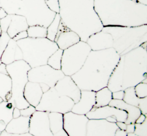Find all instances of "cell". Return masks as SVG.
Returning <instances> with one entry per match:
<instances>
[{
    "label": "cell",
    "instance_id": "cell-1",
    "mask_svg": "<svg viewBox=\"0 0 147 136\" xmlns=\"http://www.w3.org/2000/svg\"><path fill=\"white\" fill-rule=\"evenodd\" d=\"M0 2L7 14L24 16L29 26L47 27L57 14L49 9L44 0H0Z\"/></svg>",
    "mask_w": 147,
    "mask_h": 136
},
{
    "label": "cell",
    "instance_id": "cell-2",
    "mask_svg": "<svg viewBox=\"0 0 147 136\" xmlns=\"http://www.w3.org/2000/svg\"><path fill=\"white\" fill-rule=\"evenodd\" d=\"M23 53V60L32 68L47 64L50 56L59 49L55 42L47 38L27 37L17 41Z\"/></svg>",
    "mask_w": 147,
    "mask_h": 136
},
{
    "label": "cell",
    "instance_id": "cell-3",
    "mask_svg": "<svg viewBox=\"0 0 147 136\" xmlns=\"http://www.w3.org/2000/svg\"><path fill=\"white\" fill-rule=\"evenodd\" d=\"M31 68L30 65L23 59L6 65L7 71L12 82V97L8 102L11 103L13 107L20 110L30 106L24 97V92L29 81L28 73Z\"/></svg>",
    "mask_w": 147,
    "mask_h": 136
},
{
    "label": "cell",
    "instance_id": "cell-4",
    "mask_svg": "<svg viewBox=\"0 0 147 136\" xmlns=\"http://www.w3.org/2000/svg\"><path fill=\"white\" fill-rule=\"evenodd\" d=\"M75 104L68 96L61 95L55 87H51L44 92L36 110L48 112H58L64 114L70 111Z\"/></svg>",
    "mask_w": 147,
    "mask_h": 136
},
{
    "label": "cell",
    "instance_id": "cell-5",
    "mask_svg": "<svg viewBox=\"0 0 147 136\" xmlns=\"http://www.w3.org/2000/svg\"><path fill=\"white\" fill-rule=\"evenodd\" d=\"M65 75L61 70L54 69L48 64L32 68L28 73L29 81L39 83L43 93L54 87Z\"/></svg>",
    "mask_w": 147,
    "mask_h": 136
},
{
    "label": "cell",
    "instance_id": "cell-6",
    "mask_svg": "<svg viewBox=\"0 0 147 136\" xmlns=\"http://www.w3.org/2000/svg\"><path fill=\"white\" fill-rule=\"evenodd\" d=\"M88 120L86 115L70 111L63 114V128L68 136H86Z\"/></svg>",
    "mask_w": 147,
    "mask_h": 136
},
{
    "label": "cell",
    "instance_id": "cell-7",
    "mask_svg": "<svg viewBox=\"0 0 147 136\" xmlns=\"http://www.w3.org/2000/svg\"><path fill=\"white\" fill-rule=\"evenodd\" d=\"M49 112L36 110L30 116L29 132L32 136H52L50 128Z\"/></svg>",
    "mask_w": 147,
    "mask_h": 136
},
{
    "label": "cell",
    "instance_id": "cell-8",
    "mask_svg": "<svg viewBox=\"0 0 147 136\" xmlns=\"http://www.w3.org/2000/svg\"><path fill=\"white\" fill-rule=\"evenodd\" d=\"M116 123L105 119H89L87 124L86 136H115L118 128Z\"/></svg>",
    "mask_w": 147,
    "mask_h": 136
},
{
    "label": "cell",
    "instance_id": "cell-9",
    "mask_svg": "<svg viewBox=\"0 0 147 136\" xmlns=\"http://www.w3.org/2000/svg\"><path fill=\"white\" fill-rule=\"evenodd\" d=\"M86 116L89 119H106L110 117L116 119L117 121L125 122L127 118L126 111L109 105L99 107H93Z\"/></svg>",
    "mask_w": 147,
    "mask_h": 136
},
{
    "label": "cell",
    "instance_id": "cell-10",
    "mask_svg": "<svg viewBox=\"0 0 147 136\" xmlns=\"http://www.w3.org/2000/svg\"><path fill=\"white\" fill-rule=\"evenodd\" d=\"M54 87L60 95L68 96L75 103H77L80 98V89L70 76L65 75L57 82Z\"/></svg>",
    "mask_w": 147,
    "mask_h": 136
},
{
    "label": "cell",
    "instance_id": "cell-11",
    "mask_svg": "<svg viewBox=\"0 0 147 136\" xmlns=\"http://www.w3.org/2000/svg\"><path fill=\"white\" fill-rule=\"evenodd\" d=\"M96 92L90 90H81L80 100L75 103L71 111L79 114L86 115L94 107L95 104Z\"/></svg>",
    "mask_w": 147,
    "mask_h": 136
},
{
    "label": "cell",
    "instance_id": "cell-12",
    "mask_svg": "<svg viewBox=\"0 0 147 136\" xmlns=\"http://www.w3.org/2000/svg\"><path fill=\"white\" fill-rule=\"evenodd\" d=\"M30 117L20 116L13 118L7 124L5 130L14 136H32L29 131Z\"/></svg>",
    "mask_w": 147,
    "mask_h": 136
},
{
    "label": "cell",
    "instance_id": "cell-13",
    "mask_svg": "<svg viewBox=\"0 0 147 136\" xmlns=\"http://www.w3.org/2000/svg\"><path fill=\"white\" fill-rule=\"evenodd\" d=\"M22 59H23V53L21 48L17 41L13 39H10L1 56V63L7 65Z\"/></svg>",
    "mask_w": 147,
    "mask_h": 136
},
{
    "label": "cell",
    "instance_id": "cell-14",
    "mask_svg": "<svg viewBox=\"0 0 147 136\" xmlns=\"http://www.w3.org/2000/svg\"><path fill=\"white\" fill-rule=\"evenodd\" d=\"M108 105L123 110L127 112V118L125 122L126 124H135L136 120L142 114V112L139 108L127 104L123 100L112 99Z\"/></svg>",
    "mask_w": 147,
    "mask_h": 136
},
{
    "label": "cell",
    "instance_id": "cell-15",
    "mask_svg": "<svg viewBox=\"0 0 147 136\" xmlns=\"http://www.w3.org/2000/svg\"><path fill=\"white\" fill-rule=\"evenodd\" d=\"M43 93L39 83L28 81L25 87L24 96L29 105L36 107L39 104Z\"/></svg>",
    "mask_w": 147,
    "mask_h": 136
},
{
    "label": "cell",
    "instance_id": "cell-16",
    "mask_svg": "<svg viewBox=\"0 0 147 136\" xmlns=\"http://www.w3.org/2000/svg\"><path fill=\"white\" fill-rule=\"evenodd\" d=\"M9 24L7 33L11 39L18 33L27 30L29 26L26 18L19 15L8 14Z\"/></svg>",
    "mask_w": 147,
    "mask_h": 136
},
{
    "label": "cell",
    "instance_id": "cell-17",
    "mask_svg": "<svg viewBox=\"0 0 147 136\" xmlns=\"http://www.w3.org/2000/svg\"><path fill=\"white\" fill-rule=\"evenodd\" d=\"M134 87H128L124 90V96L123 100L127 104L139 108L142 114H147V97H138L135 93Z\"/></svg>",
    "mask_w": 147,
    "mask_h": 136
},
{
    "label": "cell",
    "instance_id": "cell-18",
    "mask_svg": "<svg viewBox=\"0 0 147 136\" xmlns=\"http://www.w3.org/2000/svg\"><path fill=\"white\" fill-rule=\"evenodd\" d=\"M50 128L53 136H68L63 128V114L49 112Z\"/></svg>",
    "mask_w": 147,
    "mask_h": 136
},
{
    "label": "cell",
    "instance_id": "cell-19",
    "mask_svg": "<svg viewBox=\"0 0 147 136\" xmlns=\"http://www.w3.org/2000/svg\"><path fill=\"white\" fill-rule=\"evenodd\" d=\"M13 108L11 102L3 101L0 103V131L5 130L7 124L13 118Z\"/></svg>",
    "mask_w": 147,
    "mask_h": 136
},
{
    "label": "cell",
    "instance_id": "cell-20",
    "mask_svg": "<svg viewBox=\"0 0 147 136\" xmlns=\"http://www.w3.org/2000/svg\"><path fill=\"white\" fill-rule=\"evenodd\" d=\"M11 79L8 74L0 73V97L4 101H8L12 97Z\"/></svg>",
    "mask_w": 147,
    "mask_h": 136
},
{
    "label": "cell",
    "instance_id": "cell-21",
    "mask_svg": "<svg viewBox=\"0 0 147 136\" xmlns=\"http://www.w3.org/2000/svg\"><path fill=\"white\" fill-rule=\"evenodd\" d=\"M112 99V92L107 86L103 87L96 92L95 104L94 107L107 105Z\"/></svg>",
    "mask_w": 147,
    "mask_h": 136
},
{
    "label": "cell",
    "instance_id": "cell-22",
    "mask_svg": "<svg viewBox=\"0 0 147 136\" xmlns=\"http://www.w3.org/2000/svg\"><path fill=\"white\" fill-rule=\"evenodd\" d=\"M26 31L30 38H46L47 36V27L40 25L30 26Z\"/></svg>",
    "mask_w": 147,
    "mask_h": 136
},
{
    "label": "cell",
    "instance_id": "cell-23",
    "mask_svg": "<svg viewBox=\"0 0 147 136\" xmlns=\"http://www.w3.org/2000/svg\"><path fill=\"white\" fill-rule=\"evenodd\" d=\"M61 20L60 15L59 14H57L53 21L47 27L46 38L47 39L55 42Z\"/></svg>",
    "mask_w": 147,
    "mask_h": 136
},
{
    "label": "cell",
    "instance_id": "cell-24",
    "mask_svg": "<svg viewBox=\"0 0 147 136\" xmlns=\"http://www.w3.org/2000/svg\"><path fill=\"white\" fill-rule=\"evenodd\" d=\"M63 50L58 49L48 59L47 64L54 69L61 70Z\"/></svg>",
    "mask_w": 147,
    "mask_h": 136
},
{
    "label": "cell",
    "instance_id": "cell-25",
    "mask_svg": "<svg viewBox=\"0 0 147 136\" xmlns=\"http://www.w3.org/2000/svg\"><path fill=\"white\" fill-rule=\"evenodd\" d=\"M136 95L139 98L147 97V82L142 81L134 87Z\"/></svg>",
    "mask_w": 147,
    "mask_h": 136
},
{
    "label": "cell",
    "instance_id": "cell-26",
    "mask_svg": "<svg viewBox=\"0 0 147 136\" xmlns=\"http://www.w3.org/2000/svg\"><path fill=\"white\" fill-rule=\"evenodd\" d=\"M134 133L136 136H147V118L141 124L135 123Z\"/></svg>",
    "mask_w": 147,
    "mask_h": 136
},
{
    "label": "cell",
    "instance_id": "cell-27",
    "mask_svg": "<svg viewBox=\"0 0 147 136\" xmlns=\"http://www.w3.org/2000/svg\"><path fill=\"white\" fill-rule=\"evenodd\" d=\"M11 39L7 33L2 32L0 36V64L1 63V59L2 54L4 53Z\"/></svg>",
    "mask_w": 147,
    "mask_h": 136
},
{
    "label": "cell",
    "instance_id": "cell-28",
    "mask_svg": "<svg viewBox=\"0 0 147 136\" xmlns=\"http://www.w3.org/2000/svg\"><path fill=\"white\" fill-rule=\"evenodd\" d=\"M47 7L50 10L56 14H59L60 11L59 0H44Z\"/></svg>",
    "mask_w": 147,
    "mask_h": 136
},
{
    "label": "cell",
    "instance_id": "cell-29",
    "mask_svg": "<svg viewBox=\"0 0 147 136\" xmlns=\"http://www.w3.org/2000/svg\"><path fill=\"white\" fill-rule=\"evenodd\" d=\"M36 111V107H35L30 105V106L26 108L20 109V114L21 116L30 117Z\"/></svg>",
    "mask_w": 147,
    "mask_h": 136
},
{
    "label": "cell",
    "instance_id": "cell-30",
    "mask_svg": "<svg viewBox=\"0 0 147 136\" xmlns=\"http://www.w3.org/2000/svg\"><path fill=\"white\" fill-rule=\"evenodd\" d=\"M27 37H28V33H27V31L25 30V31H21L18 33L12 39L16 41H18L20 40L26 39Z\"/></svg>",
    "mask_w": 147,
    "mask_h": 136
},
{
    "label": "cell",
    "instance_id": "cell-31",
    "mask_svg": "<svg viewBox=\"0 0 147 136\" xmlns=\"http://www.w3.org/2000/svg\"><path fill=\"white\" fill-rule=\"evenodd\" d=\"M124 96V91L123 90L117 91L112 92L113 99L118 100H123Z\"/></svg>",
    "mask_w": 147,
    "mask_h": 136
},
{
    "label": "cell",
    "instance_id": "cell-32",
    "mask_svg": "<svg viewBox=\"0 0 147 136\" xmlns=\"http://www.w3.org/2000/svg\"><path fill=\"white\" fill-rule=\"evenodd\" d=\"M135 124H128L126 125V132L127 133H134L135 131Z\"/></svg>",
    "mask_w": 147,
    "mask_h": 136
},
{
    "label": "cell",
    "instance_id": "cell-33",
    "mask_svg": "<svg viewBox=\"0 0 147 136\" xmlns=\"http://www.w3.org/2000/svg\"><path fill=\"white\" fill-rule=\"evenodd\" d=\"M147 118V114H144L142 113L140 116L138 117V118L136 120L135 123L141 124L143 123Z\"/></svg>",
    "mask_w": 147,
    "mask_h": 136
},
{
    "label": "cell",
    "instance_id": "cell-34",
    "mask_svg": "<svg viewBox=\"0 0 147 136\" xmlns=\"http://www.w3.org/2000/svg\"><path fill=\"white\" fill-rule=\"evenodd\" d=\"M13 118H17L21 116L20 114V109L17 107H15L13 108Z\"/></svg>",
    "mask_w": 147,
    "mask_h": 136
},
{
    "label": "cell",
    "instance_id": "cell-35",
    "mask_svg": "<svg viewBox=\"0 0 147 136\" xmlns=\"http://www.w3.org/2000/svg\"><path fill=\"white\" fill-rule=\"evenodd\" d=\"M127 135V133L126 131L124 130H121L119 128H118L116 130V132L115 133V136H126Z\"/></svg>",
    "mask_w": 147,
    "mask_h": 136
},
{
    "label": "cell",
    "instance_id": "cell-36",
    "mask_svg": "<svg viewBox=\"0 0 147 136\" xmlns=\"http://www.w3.org/2000/svg\"><path fill=\"white\" fill-rule=\"evenodd\" d=\"M0 73L4 74H8V73L7 71L6 65L4 63H1L0 64Z\"/></svg>",
    "mask_w": 147,
    "mask_h": 136
},
{
    "label": "cell",
    "instance_id": "cell-37",
    "mask_svg": "<svg viewBox=\"0 0 147 136\" xmlns=\"http://www.w3.org/2000/svg\"><path fill=\"white\" fill-rule=\"evenodd\" d=\"M116 124H117L118 127L119 129H121V130H124V131H126V125H127V124L125 122L117 121L116 122Z\"/></svg>",
    "mask_w": 147,
    "mask_h": 136
},
{
    "label": "cell",
    "instance_id": "cell-38",
    "mask_svg": "<svg viewBox=\"0 0 147 136\" xmlns=\"http://www.w3.org/2000/svg\"><path fill=\"white\" fill-rule=\"evenodd\" d=\"M8 14L6 12L5 10L2 8L1 7L0 8V19H2L5 17Z\"/></svg>",
    "mask_w": 147,
    "mask_h": 136
},
{
    "label": "cell",
    "instance_id": "cell-39",
    "mask_svg": "<svg viewBox=\"0 0 147 136\" xmlns=\"http://www.w3.org/2000/svg\"><path fill=\"white\" fill-rule=\"evenodd\" d=\"M137 1L141 4L147 5V0H136Z\"/></svg>",
    "mask_w": 147,
    "mask_h": 136
},
{
    "label": "cell",
    "instance_id": "cell-40",
    "mask_svg": "<svg viewBox=\"0 0 147 136\" xmlns=\"http://www.w3.org/2000/svg\"><path fill=\"white\" fill-rule=\"evenodd\" d=\"M3 101H4V100H3V99H2L1 97H0V103L3 102Z\"/></svg>",
    "mask_w": 147,
    "mask_h": 136
},
{
    "label": "cell",
    "instance_id": "cell-41",
    "mask_svg": "<svg viewBox=\"0 0 147 136\" xmlns=\"http://www.w3.org/2000/svg\"><path fill=\"white\" fill-rule=\"evenodd\" d=\"M1 33H2V31H1V27H0V36L1 35Z\"/></svg>",
    "mask_w": 147,
    "mask_h": 136
},
{
    "label": "cell",
    "instance_id": "cell-42",
    "mask_svg": "<svg viewBox=\"0 0 147 136\" xmlns=\"http://www.w3.org/2000/svg\"><path fill=\"white\" fill-rule=\"evenodd\" d=\"M1 7V2H0V8Z\"/></svg>",
    "mask_w": 147,
    "mask_h": 136
},
{
    "label": "cell",
    "instance_id": "cell-43",
    "mask_svg": "<svg viewBox=\"0 0 147 136\" xmlns=\"http://www.w3.org/2000/svg\"><path fill=\"white\" fill-rule=\"evenodd\" d=\"M1 131H0V135H1Z\"/></svg>",
    "mask_w": 147,
    "mask_h": 136
}]
</instances>
